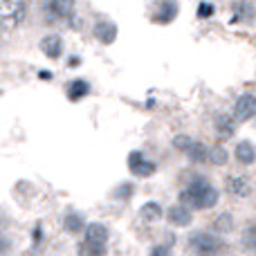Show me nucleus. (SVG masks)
Masks as SVG:
<instances>
[{"label": "nucleus", "mask_w": 256, "mask_h": 256, "mask_svg": "<svg viewBox=\"0 0 256 256\" xmlns=\"http://www.w3.org/2000/svg\"><path fill=\"white\" fill-rule=\"evenodd\" d=\"M218 200H220L218 189L207 178H200V176L194 178L180 194V204H184L189 209H212L218 204Z\"/></svg>", "instance_id": "nucleus-1"}, {"label": "nucleus", "mask_w": 256, "mask_h": 256, "mask_svg": "<svg viewBox=\"0 0 256 256\" xmlns=\"http://www.w3.org/2000/svg\"><path fill=\"white\" fill-rule=\"evenodd\" d=\"M108 252V230L102 222H90L84 230L79 243V256H106Z\"/></svg>", "instance_id": "nucleus-2"}, {"label": "nucleus", "mask_w": 256, "mask_h": 256, "mask_svg": "<svg viewBox=\"0 0 256 256\" xmlns=\"http://www.w3.org/2000/svg\"><path fill=\"white\" fill-rule=\"evenodd\" d=\"M227 248V243L220 236L212 234V232H194L189 236V250L196 256H218L222 254V250Z\"/></svg>", "instance_id": "nucleus-3"}, {"label": "nucleus", "mask_w": 256, "mask_h": 256, "mask_svg": "<svg viewBox=\"0 0 256 256\" xmlns=\"http://www.w3.org/2000/svg\"><path fill=\"white\" fill-rule=\"evenodd\" d=\"M27 16V4L22 0H0V27L7 32L22 25Z\"/></svg>", "instance_id": "nucleus-4"}, {"label": "nucleus", "mask_w": 256, "mask_h": 256, "mask_svg": "<svg viewBox=\"0 0 256 256\" xmlns=\"http://www.w3.org/2000/svg\"><path fill=\"white\" fill-rule=\"evenodd\" d=\"M173 146H176L178 150H182V153L186 155V158L191 160V162L196 164H202L209 160V148L202 144V142H196L191 140V137L186 135H178L176 140H173Z\"/></svg>", "instance_id": "nucleus-5"}, {"label": "nucleus", "mask_w": 256, "mask_h": 256, "mask_svg": "<svg viewBox=\"0 0 256 256\" xmlns=\"http://www.w3.org/2000/svg\"><path fill=\"white\" fill-rule=\"evenodd\" d=\"M74 12V0H43V16L50 22L72 20Z\"/></svg>", "instance_id": "nucleus-6"}, {"label": "nucleus", "mask_w": 256, "mask_h": 256, "mask_svg": "<svg viewBox=\"0 0 256 256\" xmlns=\"http://www.w3.org/2000/svg\"><path fill=\"white\" fill-rule=\"evenodd\" d=\"M155 168H158L155 162L146 158L142 150H132V153L128 155V171L135 178H150L155 173Z\"/></svg>", "instance_id": "nucleus-7"}, {"label": "nucleus", "mask_w": 256, "mask_h": 256, "mask_svg": "<svg viewBox=\"0 0 256 256\" xmlns=\"http://www.w3.org/2000/svg\"><path fill=\"white\" fill-rule=\"evenodd\" d=\"M234 115L238 122H248L256 117V97L254 94H240L234 104Z\"/></svg>", "instance_id": "nucleus-8"}, {"label": "nucleus", "mask_w": 256, "mask_h": 256, "mask_svg": "<svg viewBox=\"0 0 256 256\" xmlns=\"http://www.w3.org/2000/svg\"><path fill=\"white\" fill-rule=\"evenodd\" d=\"M225 191L230 196H234V198H248L250 191H252V184H250V180L243 176H227Z\"/></svg>", "instance_id": "nucleus-9"}, {"label": "nucleus", "mask_w": 256, "mask_h": 256, "mask_svg": "<svg viewBox=\"0 0 256 256\" xmlns=\"http://www.w3.org/2000/svg\"><path fill=\"white\" fill-rule=\"evenodd\" d=\"M38 48L48 58H58L63 54V40H61V36L50 34V36H45V38H40Z\"/></svg>", "instance_id": "nucleus-10"}, {"label": "nucleus", "mask_w": 256, "mask_h": 256, "mask_svg": "<svg viewBox=\"0 0 256 256\" xmlns=\"http://www.w3.org/2000/svg\"><path fill=\"white\" fill-rule=\"evenodd\" d=\"M166 218H168V222L176 225V227H189L191 220H194L191 209L184 207V204H176V207H171L168 209V214H166Z\"/></svg>", "instance_id": "nucleus-11"}, {"label": "nucleus", "mask_w": 256, "mask_h": 256, "mask_svg": "<svg viewBox=\"0 0 256 256\" xmlns=\"http://www.w3.org/2000/svg\"><path fill=\"white\" fill-rule=\"evenodd\" d=\"M176 14H178V2L176 0H162V2L155 7V12H153V20L155 22H171L173 18H176Z\"/></svg>", "instance_id": "nucleus-12"}, {"label": "nucleus", "mask_w": 256, "mask_h": 256, "mask_svg": "<svg viewBox=\"0 0 256 256\" xmlns=\"http://www.w3.org/2000/svg\"><path fill=\"white\" fill-rule=\"evenodd\" d=\"M214 128H216L218 140H230V137L236 132V122L232 120V117L227 115V112H220V115H216Z\"/></svg>", "instance_id": "nucleus-13"}, {"label": "nucleus", "mask_w": 256, "mask_h": 256, "mask_svg": "<svg viewBox=\"0 0 256 256\" xmlns=\"http://www.w3.org/2000/svg\"><path fill=\"white\" fill-rule=\"evenodd\" d=\"M94 36H97L102 43L110 45L112 40L117 38V25L110 20H99L97 25H94Z\"/></svg>", "instance_id": "nucleus-14"}, {"label": "nucleus", "mask_w": 256, "mask_h": 256, "mask_svg": "<svg viewBox=\"0 0 256 256\" xmlns=\"http://www.w3.org/2000/svg\"><path fill=\"white\" fill-rule=\"evenodd\" d=\"M234 158L238 160V164L250 166V164L256 162V148L250 144V142H238V144H236V150H234Z\"/></svg>", "instance_id": "nucleus-15"}, {"label": "nucleus", "mask_w": 256, "mask_h": 256, "mask_svg": "<svg viewBox=\"0 0 256 256\" xmlns=\"http://www.w3.org/2000/svg\"><path fill=\"white\" fill-rule=\"evenodd\" d=\"M88 92H90V84L88 81H84V79L72 81V84L66 88V94H68L70 102H79V99H84Z\"/></svg>", "instance_id": "nucleus-16"}, {"label": "nucleus", "mask_w": 256, "mask_h": 256, "mask_svg": "<svg viewBox=\"0 0 256 256\" xmlns=\"http://www.w3.org/2000/svg\"><path fill=\"white\" fill-rule=\"evenodd\" d=\"M234 14H236L238 20H252L256 9H254V4L250 2V0H238V2L234 4Z\"/></svg>", "instance_id": "nucleus-17"}, {"label": "nucleus", "mask_w": 256, "mask_h": 256, "mask_svg": "<svg viewBox=\"0 0 256 256\" xmlns=\"http://www.w3.org/2000/svg\"><path fill=\"white\" fill-rule=\"evenodd\" d=\"M140 216L144 218L146 222H155L162 218V207H160L158 202H146L144 207L140 209Z\"/></svg>", "instance_id": "nucleus-18"}, {"label": "nucleus", "mask_w": 256, "mask_h": 256, "mask_svg": "<svg viewBox=\"0 0 256 256\" xmlns=\"http://www.w3.org/2000/svg\"><path fill=\"white\" fill-rule=\"evenodd\" d=\"M63 225H66V230L70 232V234H79V232L86 230V222L79 214H68V216L63 218Z\"/></svg>", "instance_id": "nucleus-19"}, {"label": "nucleus", "mask_w": 256, "mask_h": 256, "mask_svg": "<svg viewBox=\"0 0 256 256\" xmlns=\"http://www.w3.org/2000/svg\"><path fill=\"white\" fill-rule=\"evenodd\" d=\"M240 240H243V245L250 250V252H256V222L254 225H250L248 230L243 232V238Z\"/></svg>", "instance_id": "nucleus-20"}, {"label": "nucleus", "mask_w": 256, "mask_h": 256, "mask_svg": "<svg viewBox=\"0 0 256 256\" xmlns=\"http://www.w3.org/2000/svg\"><path fill=\"white\" fill-rule=\"evenodd\" d=\"M207 162H212V164H225L227 162V150L222 148V146H214V148H209V160Z\"/></svg>", "instance_id": "nucleus-21"}, {"label": "nucleus", "mask_w": 256, "mask_h": 256, "mask_svg": "<svg viewBox=\"0 0 256 256\" xmlns=\"http://www.w3.org/2000/svg\"><path fill=\"white\" fill-rule=\"evenodd\" d=\"M214 227H216L218 232H230L232 227H234V220H232L230 214H222V216L216 220V225H214Z\"/></svg>", "instance_id": "nucleus-22"}, {"label": "nucleus", "mask_w": 256, "mask_h": 256, "mask_svg": "<svg viewBox=\"0 0 256 256\" xmlns=\"http://www.w3.org/2000/svg\"><path fill=\"white\" fill-rule=\"evenodd\" d=\"M171 245H155L148 256H171Z\"/></svg>", "instance_id": "nucleus-23"}, {"label": "nucleus", "mask_w": 256, "mask_h": 256, "mask_svg": "<svg viewBox=\"0 0 256 256\" xmlns=\"http://www.w3.org/2000/svg\"><path fill=\"white\" fill-rule=\"evenodd\" d=\"M198 16H200V18H209V16H214V4L202 2V4H200V9H198Z\"/></svg>", "instance_id": "nucleus-24"}, {"label": "nucleus", "mask_w": 256, "mask_h": 256, "mask_svg": "<svg viewBox=\"0 0 256 256\" xmlns=\"http://www.w3.org/2000/svg\"><path fill=\"white\" fill-rule=\"evenodd\" d=\"M9 250H12V240H9L4 234H0V256H4Z\"/></svg>", "instance_id": "nucleus-25"}, {"label": "nucleus", "mask_w": 256, "mask_h": 256, "mask_svg": "<svg viewBox=\"0 0 256 256\" xmlns=\"http://www.w3.org/2000/svg\"><path fill=\"white\" fill-rule=\"evenodd\" d=\"M128 191H130V184H124L120 191H117V194H120L122 198H128Z\"/></svg>", "instance_id": "nucleus-26"}]
</instances>
